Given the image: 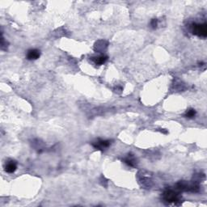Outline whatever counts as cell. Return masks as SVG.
I'll list each match as a JSON object with an SVG mask.
<instances>
[{"mask_svg":"<svg viewBox=\"0 0 207 207\" xmlns=\"http://www.w3.org/2000/svg\"><path fill=\"white\" fill-rule=\"evenodd\" d=\"M193 33L200 37H205L207 36L206 24H194Z\"/></svg>","mask_w":207,"mask_h":207,"instance_id":"cell-1","label":"cell"},{"mask_svg":"<svg viewBox=\"0 0 207 207\" xmlns=\"http://www.w3.org/2000/svg\"><path fill=\"white\" fill-rule=\"evenodd\" d=\"M164 199L167 203H176L180 201L179 194L172 190H167L164 194Z\"/></svg>","mask_w":207,"mask_h":207,"instance_id":"cell-2","label":"cell"},{"mask_svg":"<svg viewBox=\"0 0 207 207\" xmlns=\"http://www.w3.org/2000/svg\"><path fill=\"white\" fill-rule=\"evenodd\" d=\"M40 56H41L40 50H36V49H32V50H29L28 51L26 58L28 60H36L40 58Z\"/></svg>","mask_w":207,"mask_h":207,"instance_id":"cell-3","label":"cell"},{"mask_svg":"<svg viewBox=\"0 0 207 207\" xmlns=\"http://www.w3.org/2000/svg\"><path fill=\"white\" fill-rule=\"evenodd\" d=\"M110 141L108 140H98L97 142L92 143V146L95 148L99 149V150H103L104 148H107L110 145Z\"/></svg>","mask_w":207,"mask_h":207,"instance_id":"cell-4","label":"cell"},{"mask_svg":"<svg viewBox=\"0 0 207 207\" xmlns=\"http://www.w3.org/2000/svg\"><path fill=\"white\" fill-rule=\"evenodd\" d=\"M17 168V164L15 161H10V162L6 164L5 166V171L8 173H13Z\"/></svg>","mask_w":207,"mask_h":207,"instance_id":"cell-5","label":"cell"},{"mask_svg":"<svg viewBox=\"0 0 207 207\" xmlns=\"http://www.w3.org/2000/svg\"><path fill=\"white\" fill-rule=\"evenodd\" d=\"M107 60H108V56H106V55H100V56L96 57V58H92V61L98 66L104 64Z\"/></svg>","mask_w":207,"mask_h":207,"instance_id":"cell-6","label":"cell"},{"mask_svg":"<svg viewBox=\"0 0 207 207\" xmlns=\"http://www.w3.org/2000/svg\"><path fill=\"white\" fill-rule=\"evenodd\" d=\"M125 163L126 164H128L129 166L130 167H134L135 164H136V160H135V158L132 155H129V156L127 158L125 159Z\"/></svg>","mask_w":207,"mask_h":207,"instance_id":"cell-7","label":"cell"},{"mask_svg":"<svg viewBox=\"0 0 207 207\" xmlns=\"http://www.w3.org/2000/svg\"><path fill=\"white\" fill-rule=\"evenodd\" d=\"M195 115H196V111L193 108H190L185 113V117H188V118H193V117H195Z\"/></svg>","mask_w":207,"mask_h":207,"instance_id":"cell-8","label":"cell"},{"mask_svg":"<svg viewBox=\"0 0 207 207\" xmlns=\"http://www.w3.org/2000/svg\"><path fill=\"white\" fill-rule=\"evenodd\" d=\"M151 26L153 29H155L158 26V20L157 19H153L151 21Z\"/></svg>","mask_w":207,"mask_h":207,"instance_id":"cell-9","label":"cell"}]
</instances>
